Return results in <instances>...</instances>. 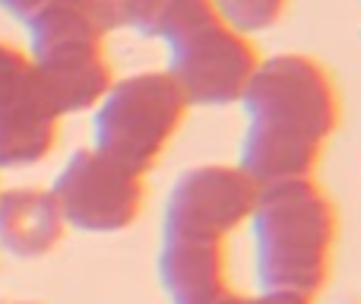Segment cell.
Instances as JSON below:
<instances>
[{"label": "cell", "instance_id": "obj_2", "mask_svg": "<svg viewBox=\"0 0 361 304\" xmlns=\"http://www.w3.org/2000/svg\"><path fill=\"white\" fill-rule=\"evenodd\" d=\"M250 225L263 292L314 298L326 286L336 248V206L314 178L260 187Z\"/></svg>", "mask_w": 361, "mask_h": 304}, {"label": "cell", "instance_id": "obj_11", "mask_svg": "<svg viewBox=\"0 0 361 304\" xmlns=\"http://www.w3.org/2000/svg\"><path fill=\"white\" fill-rule=\"evenodd\" d=\"M159 279L171 304H184L225 279V244L219 241H180L162 238L159 250Z\"/></svg>", "mask_w": 361, "mask_h": 304}, {"label": "cell", "instance_id": "obj_12", "mask_svg": "<svg viewBox=\"0 0 361 304\" xmlns=\"http://www.w3.org/2000/svg\"><path fill=\"white\" fill-rule=\"evenodd\" d=\"M212 6L225 25H231L241 35H250L279 23L288 0H212Z\"/></svg>", "mask_w": 361, "mask_h": 304}, {"label": "cell", "instance_id": "obj_8", "mask_svg": "<svg viewBox=\"0 0 361 304\" xmlns=\"http://www.w3.org/2000/svg\"><path fill=\"white\" fill-rule=\"evenodd\" d=\"M61 114L44 95L29 54L0 42V168H25L48 159Z\"/></svg>", "mask_w": 361, "mask_h": 304}, {"label": "cell", "instance_id": "obj_10", "mask_svg": "<svg viewBox=\"0 0 361 304\" xmlns=\"http://www.w3.org/2000/svg\"><path fill=\"white\" fill-rule=\"evenodd\" d=\"M99 6L108 29H127L165 44L219 16L212 0H99Z\"/></svg>", "mask_w": 361, "mask_h": 304}, {"label": "cell", "instance_id": "obj_14", "mask_svg": "<svg viewBox=\"0 0 361 304\" xmlns=\"http://www.w3.org/2000/svg\"><path fill=\"white\" fill-rule=\"evenodd\" d=\"M51 4H57V0H0V10L10 13L13 19H19V23L29 25L32 19L38 16V13H44Z\"/></svg>", "mask_w": 361, "mask_h": 304}, {"label": "cell", "instance_id": "obj_15", "mask_svg": "<svg viewBox=\"0 0 361 304\" xmlns=\"http://www.w3.org/2000/svg\"><path fill=\"white\" fill-rule=\"evenodd\" d=\"M0 304H23V301H0Z\"/></svg>", "mask_w": 361, "mask_h": 304}, {"label": "cell", "instance_id": "obj_5", "mask_svg": "<svg viewBox=\"0 0 361 304\" xmlns=\"http://www.w3.org/2000/svg\"><path fill=\"white\" fill-rule=\"evenodd\" d=\"M169 48L165 73L180 89L187 105L200 108H225L241 102L250 76L260 67L250 35H241L219 16L206 19L190 29Z\"/></svg>", "mask_w": 361, "mask_h": 304}, {"label": "cell", "instance_id": "obj_1", "mask_svg": "<svg viewBox=\"0 0 361 304\" xmlns=\"http://www.w3.org/2000/svg\"><path fill=\"white\" fill-rule=\"evenodd\" d=\"M247 130L238 168L257 187L314 178L326 140L339 124V92L330 70L307 54H273L241 95Z\"/></svg>", "mask_w": 361, "mask_h": 304}, {"label": "cell", "instance_id": "obj_4", "mask_svg": "<svg viewBox=\"0 0 361 304\" xmlns=\"http://www.w3.org/2000/svg\"><path fill=\"white\" fill-rule=\"evenodd\" d=\"M187 102L165 70L114 80L95 105V150L118 165L146 174L184 124Z\"/></svg>", "mask_w": 361, "mask_h": 304}, {"label": "cell", "instance_id": "obj_6", "mask_svg": "<svg viewBox=\"0 0 361 304\" xmlns=\"http://www.w3.org/2000/svg\"><path fill=\"white\" fill-rule=\"evenodd\" d=\"M51 197L57 200L63 222L73 229L108 235L124 231L143 209V174L118 165L99 150H76L61 168Z\"/></svg>", "mask_w": 361, "mask_h": 304}, {"label": "cell", "instance_id": "obj_7", "mask_svg": "<svg viewBox=\"0 0 361 304\" xmlns=\"http://www.w3.org/2000/svg\"><path fill=\"white\" fill-rule=\"evenodd\" d=\"M260 187L238 165H197L178 178L165 203L162 238L219 241L250 219Z\"/></svg>", "mask_w": 361, "mask_h": 304}, {"label": "cell", "instance_id": "obj_9", "mask_svg": "<svg viewBox=\"0 0 361 304\" xmlns=\"http://www.w3.org/2000/svg\"><path fill=\"white\" fill-rule=\"evenodd\" d=\"M63 216L51 190L19 187L0 197V248L13 257H44L61 244Z\"/></svg>", "mask_w": 361, "mask_h": 304}, {"label": "cell", "instance_id": "obj_13", "mask_svg": "<svg viewBox=\"0 0 361 304\" xmlns=\"http://www.w3.org/2000/svg\"><path fill=\"white\" fill-rule=\"evenodd\" d=\"M314 298H301V295H286V292H257V295H241L231 292L228 282L209 288V292L197 295V298L184 301V304H311Z\"/></svg>", "mask_w": 361, "mask_h": 304}, {"label": "cell", "instance_id": "obj_3", "mask_svg": "<svg viewBox=\"0 0 361 304\" xmlns=\"http://www.w3.org/2000/svg\"><path fill=\"white\" fill-rule=\"evenodd\" d=\"M99 0H57L29 23V61L57 114L89 111L114 83Z\"/></svg>", "mask_w": 361, "mask_h": 304}]
</instances>
